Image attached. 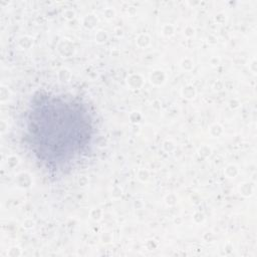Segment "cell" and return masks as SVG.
<instances>
[{
    "label": "cell",
    "mask_w": 257,
    "mask_h": 257,
    "mask_svg": "<svg viewBox=\"0 0 257 257\" xmlns=\"http://www.w3.org/2000/svg\"><path fill=\"white\" fill-rule=\"evenodd\" d=\"M26 136L36 158L57 170L85 153L93 137V122L80 102L42 96L28 111Z\"/></svg>",
    "instance_id": "1"
}]
</instances>
